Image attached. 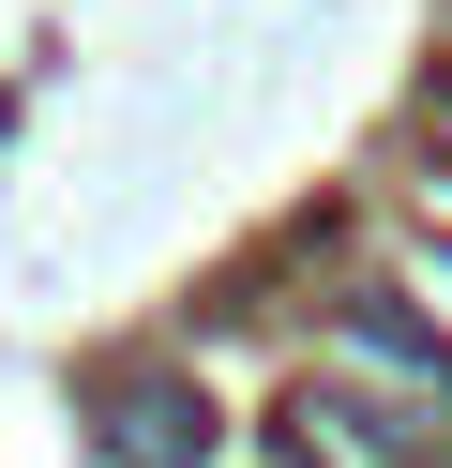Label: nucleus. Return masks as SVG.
<instances>
[{"instance_id":"obj_1","label":"nucleus","mask_w":452,"mask_h":468,"mask_svg":"<svg viewBox=\"0 0 452 468\" xmlns=\"http://www.w3.org/2000/svg\"><path fill=\"white\" fill-rule=\"evenodd\" d=\"M106 408H121V468H181L211 438V408H181L166 378H136V393H106Z\"/></svg>"}]
</instances>
